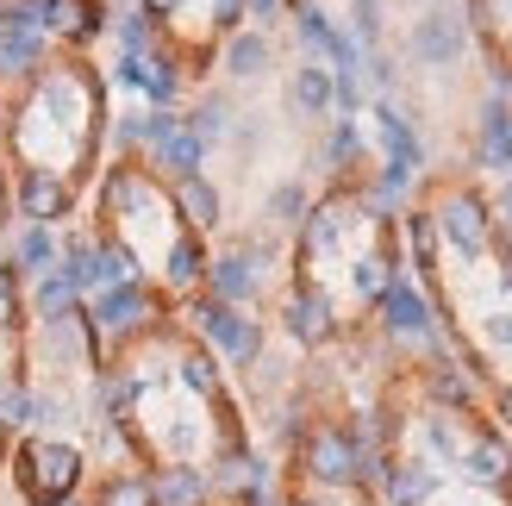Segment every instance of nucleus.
Segmentation results:
<instances>
[{
  "mask_svg": "<svg viewBox=\"0 0 512 506\" xmlns=\"http://www.w3.org/2000/svg\"><path fill=\"white\" fill-rule=\"evenodd\" d=\"M175 382H182L194 400H225V363L207 344H182L175 350Z\"/></svg>",
  "mask_w": 512,
  "mask_h": 506,
  "instance_id": "22",
  "label": "nucleus"
},
{
  "mask_svg": "<svg viewBox=\"0 0 512 506\" xmlns=\"http://www.w3.org/2000/svg\"><path fill=\"white\" fill-rule=\"evenodd\" d=\"M369 119H375V144H381V163L394 169H425V138L406 107H394V100H369Z\"/></svg>",
  "mask_w": 512,
  "mask_h": 506,
  "instance_id": "11",
  "label": "nucleus"
},
{
  "mask_svg": "<svg viewBox=\"0 0 512 506\" xmlns=\"http://www.w3.org/2000/svg\"><path fill=\"white\" fill-rule=\"evenodd\" d=\"M207 294L225 300V307H250V300L263 294V269L232 244V250H219V257L207 263Z\"/></svg>",
  "mask_w": 512,
  "mask_h": 506,
  "instance_id": "17",
  "label": "nucleus"
},
{
  "mask_svg": "<svg viewBox=\"0 0 512 506\" xmlns=\"http://www.w3.org/2000/svg\"><path fill=\"white\" fill-rule=\"evenodd\" d=\"M63 506H88V500H63Z\"/></svg>",
  "mask_w": 512,
  "mask_h": 506,
  "instance_id": "48",
  "label": "nucleus"
},
{
  "mask_svg": "<svg viewBox=\"0 0 512 506\" xmlns=\"http://www.w3.org/2000/svg\"><path fill=\"white\" fill-rule=\"evenodd\" d=\"M38 357L44 363H57V369H75V363H94L100 369V344H94V325H88V313L75 307V313H63V319H44V332H38Z\"/></svg>",
  "mask_w": 512,
  "mask_h": 506,
  "instance_id": "12",
  "label": "nucleus"
},
{
  "mask_svg": "<svg viewBox=\"0 0 512 506\" xmlns=\"http://www.w3.org/2000/svg\"><path fill=\"white\" fill-rule=\"evenodd\" d=\"M431 219H438V238H444L463 263H481V257L494 250V207H488L475 188H450L438 207H431Z\"/></svg>",
  "mask_w": 512,
  "mask_h": 506,
  "instance_id": "5",
  "label": "nucleus"
},
{
  "mask_svg": "<svg viewBox=\"0 0 512 506\" xmlns=\"http://www.w3.org/2000/svg\"><path fill=\"white\" fill-rule=\"evenodd\" d=\"M481 338H488L494 350H512V313H488V325H481Z\"/></svg>",
  "mask_w": 512,
  "mask_h": 506,
  "instance_id": "42",
  "label": "nucleus"
},
{
  "mask_svg": "<svg viewBox=\"0 0 512 506\" xmlns=\"http://www.w3.org/2000/svg\"><path fill=\"white\" fill-rule=\"evenodd\" d=\"M288 506H338L331 494H306V500H288Z\"/></svg>",
  "mask_w": 512,
  "mask_h": 506,
  "instance_id": "47",
  "label": "nucleus"
},
{
  "mask_svg": "<svg viewBox=\"0 0 512 506\" xmlns=\"http://www.w3.org/2000/svg\"><path fill=\"white\" fill-rule=\"evenodd\" d=\"M144 125H150V107L119 113V119H113V144H119V150H144Z\"/></svg>",
  "mask_w": 512,
  "mask_h": 506,
  "instance_id": "40",
  "label": "nucleus"
},
{
  "mask_svg": "<svg viewBox=\"0 0 512 506\" xmlns=\"http://www.w3.org/2000/svg\"><path fill=\"white\" fill-rule=\"evenodd\" d=\"M494 413H500V425L512 432V382H500V394H494Z\"/></svg>",
  "mask_w": 512,
  "mask_h": 506,
  "instance_id": "46",
  "label": "nucleus"
},
{
  "mask_svg": "<svg viewBox=\"0 0 512 506\" xmlns=\"http://www.w3.org/2000/svg\"><path fill=\"white\" fill-rule=\"evenodd\" d=\"M150 494H157V506H207V500H213L207 469H194V463H163V469H150Z\"/></svg>",
  "mask_w": 512,
  "mask_h": 506,
  "instance_id": "23",
  "label": "nucleus"
},
{
  "mask_svg": "<svg viewBox=\"0 0 512 506\" xmlns=\"http://www.w3.org/2000/svg\"><path fill=\"white\" fill-rule=\"evenodd\" d=\"M438 488H444V469H431L425 457H413V463H388V475H381V500H388V506H431V500H438Z\"/></svg>",
  "mask_w": 512,
  "mask_h": 506,
  "instance_id": "18",
  "label": "nucleus"
},
{
  "mask_svg": "<svg viewBox=\"0 0 512 506\" xmlns=\"http://www.w3.org/2000/svg\"><path fill=\"white\" fill-rule=\"evenodd\" d=\"M281 332H288L300 350H325L338 338V307H331V294L319 282H294L281 294Z\"/></svg>",
  "mask_w": 512,
  "mask_h": 506,
  "instance_id": "9",
  "label": "nucleus"
},
{
  "mask_svg": "<svg viewBox=\"0 0 512 506\" xmlns=\"http://www.w3.org/2000/svg\"><path fill=\"white\" fill-rule=\"evenodd\" d=\"M44 32L69 38V44H88V38L107 32V7H100V0H44Z\"/></svg>",
  "mask_w": 512,
  "mask_h": 506,
  "instance_id": "19",
  "label": "nucleus"
},
{
  "mask_svg": "<svg viewBox=\"0 0 512 506\" xmlns=\"http://www.w3.org/2000/svg\"><path fill=\"white\" fill-rule=\"evenodd\" d=\"M288 7H294V0H250V19H263V25H269V19H281Z\"/></svg>",
  "mask_w": 512,
  "mask_h": 506,
  "instance_id": "45",
  "label": "nucleus"
},
{
  "mask_svg": "<svg viewBox=\"0 0 512 506\" xmlns=\"http://www.w3.org/2000/svg\"><path fill=\"white\" fill-rule=\"evenodd\" d=\"M288 107L300 113V119H331V69L325 63H294V75H288Z\"/></svg>",
  "mask_w": 512,
  "mask_h": 506,
  "instance_id": "26",
  "label": "nucleus"
},
{
  "mask_svg": "<svg viewBox=\"0 0 512 506\" xmlns=\"http://www.w3.org/2000/svg\"><path fill=\"white\" fill-rule=\"evenodd\" d=\"M456 469H463L469 488H488V494H506L512 500V450H506V438L475 432L463 444V457H456Z\"/></svg>",
  "mask_w": 512,
  "mask_h": 506,
  "instance_id": "13",
  "label": "nucleus"
},
{
  "mask_svg": "<svg viewBox=\"0 0 512 506\" xmlns=\"http://www.w3.org/2000/svg\"><path fill=\"white\" fill-rule=\"evenodd\" d=\"M138 13H144L150 25H169L175 13H182V0H138Z\"/></svg>",
  "mask_w": 512,
  "mask_h": 506,
  "instance_id": "44",
  "label": "nucleus"
},
{
  "mask_svg": "<svg viewBox=\"0 0 512 506\" xmlns=\"http://www.w3.org/2000/svg\"><path fill=\"white\" fill-rule=\"evenodd\" d=\"M100 288H119V282H144L138 275V250L119 244V238H100V269H94Z\"/></svg>",
  "mask_w": 512,
  "mask_h": 506,
  "instance_id": "35",
  "label": "nucleus"
},
{
  "mask_svg": "<svg viewBox=\"0 0 512 506\" xmlns=\"http://www.w3.org/2000/svg\"><path fill=\"white\" fill-rule=\"evenodd\" d=\"M82 313H88V325H94L100 357H107L113 344H132V338H144V332H157L163 294L150 288V282H119V288H100Z\"/></svg>",
  "mask_w": 512,
  "mask_h": 506,
  "instance_id": "2",
  "label": "nucleus"
},
{
  "mask_svg": "<svg viewBox=\"0 0 512 506\" xmlns=\"http://www.w3.org/2000/svg\"><path fill=\"white\" fill-rule=\"evenodd\" d=\"M306 207H313V194H306L300 182H275V188H269V200H263V219L275 225V232H300Z\"/></svg>",
  "mask_w": 512,
  "mask_h": 506,
  "instance_id": "33",
  "label": "nucleus"
},
{
  "mask_svg": "<svg viewBox=\"0 0 512 506\" xmlns=\"http://www.w3.org/2000/svg\"><path fill=\"white\" fill-rule=\"evenodd\" d=\"M381 32H388V19H381V0H350V38L356 50H381Z\"/></svg>",
  "mask_w": 512,
  "mask_h": 506,
  "instance_id": "38",
  "label": "nucleus"
},
{
  "mask_svg": "<svg viewBox=\"0 0 512 506\" xmlns=\"http://www.w3.org/2000/svg\"><path fill=\"white\" fill-rule=\"evenodd\" d=\"M363 150H369V138H363V125H356V119H325V150H319V163H325L331 175H350L356 163H363Z\"/></svg>",
  "mask_w": 512,
  "mask_h": 506,
  "instance_id": "28",
  "label": "nucleus"
},
{
  "mask_svg": "<svg viewBox=\"0 0 512 506\" xmlns=\"http://www.w3.org/2000/svg\"><path fill=\"white\" fill-rule=\"evenodd\" d=\"M113 82H119V88H138V94H144V57H119V63H113Z\"/></svg>",
  "mask_w": 512,
  "mask_h": 506,
  "instance_id": "43",
  "label": "nucleus"
},
{
  "mask_svg": "<svg viewBox=\"0 0 512 506\" xmlns=\"http://www.w3.org/2000/svg\"><path fill=\"white\" fill-rule=\"evenodd\" d=\"M300 469H306V482H313L319 494L331 488H356V432H350V419L338 425H313V432L300 438Z\"/></svg>",
  "mask_w": 512,
  "mask_h": 506,
  "instance_id": "6",
  "label": "nucleus"
},
{
  "mask_svg": "<svg viewBox=\"0 0 512 506\" xmlns=\"http://www.w3.org/2000/svg\"><path fill=\"white\" fill-rule=\"evenodd\" d=\"M169 207H175V219H182V232H194V238H207V232L225 225V200H219V188L207 182V175L169 182Z\"/></svg>",
  "mask_w": 512,
  "mask_h": 506,
  "instance_id": "14",
  "label": "nucleus"
},
{
  "mask_svg": "<svg viewBox=\"0 0 512 506\" xmlns=\"http://www.w3.org/2000/svg\"><path fill=\"white\" fill-rule=\"evenodd\" d=\"M82 475H88V450L69 444V438H19L13 444V488L25 506H63L82 494Z\"/></svg>",
  "mask_w": 512,
  "mask_h": 506,
  "instance_id": "1",
  "label": "nucleus"
},
{
  "mask_svg": "<svg viewBox=\"0 0 512 506\" xmlns=\"http://www.w3.org/2000/svg\"><path fill=\"white\" fill-rule=\"evenodd\" d=\"M269 63H275V44H269L263 25H244V32H232L219 50V69L232 75V82H256V75H269Z\"/></svg>",
  "mask_w": 512,
  "mask_h": 506,
  "instance_id": "20",
  "label": "nucleus"
},
{
  "mask_svg": "<svg viewBox=\"0 0 512 506\" xmlns=\"http://www.w3.org/2000/svg\"><path fill=\"white\" fill-rule=\"evenodd\" d=\"M425 7H444V0H425Z\"/></svg>",
  "mask_w": 512,
  "mask_h": 506,
  "instance_id": "49",
  "label": "nucleus"
},
{
  "mask_svg": "<svg viewBox=\"0 0 512 506\" xmlns=\"http://www.w3.org/2000/svg\"><path fill=\"white\" fill-rule=\"evenodd\" d=\"M0 13H7V0H0Z\"/></svg>",
  "mask_w": 512,
  "mask_h": 506,
  "instance_id": "50",
  "label": "nucleus"
},
{
  "mask_svg": "<svg viewBox=\"0 0 512 506\" xmlns=\"http://www.w3.org/2000/svg\"><path fill=\"white\" fill-rule=\"evenodd\" d=\"M75 307H82V294H75V282H69L63 269H50V275H38V282H32V313H38V325L44 319H63Z\"/></svg>",
  "mask_w": 512,
  "mask_h": 506,
  "instance_id": "32",
  "label": "nucleus"
},
{
  "mask_svg": "<svg viewBox=\"0 0 512 506\" xmlns=\"http://www.w3.org/2000/svg\"><path fill=\"white\" fill-rule=\"evenodd\" d=\"M182 125L213 150V144H225V138L238 132V113H232V100H225V94H200V100H194V113H182Z\"/></svg>",
  "mask_w": 512,
  "mask_h": 506,
  "instance_id": "27",
  "label": "nucleus"
},
{
  "mask_svg": "<svg viewBox=\"0 0 512 506\" xmlns=\"http://www.w3.org/2000/svg\"><path fill=\"white\" fill-rule=\"evenodd\" d=\"M207 244H200L194 232H175L169 238V250H163V282L175 288V294H194V288H207Z\"/></svg>",
  "mask_w": 512,
  "mask_h": 506,
  "instance_id": "21",
  "label": "nucleus"
},
{
  "mask_svg": "<svg viewBox=\"0 0 512 506\" xmlns=\"http://www.w3.org/2000/svg\"><path fill=\"white\" fill-rule=\"evenodd\" d=\"M400 232H406V269H425V282H431V263H438V219H431V207H413V213H400Z\"/></svg>",
  "mask_w": 512,
  "mask_h": 506,
  "instance_id": "31",
  "label": "nucleus"
},
{
  "mask_svg": "<svg viewBox=\"0 0 512 506\" xmlns=\"http://www.w3.org/2000/svg\"><path fill=\"white\" fill-rule=\"evenodd\" d=\"M94 506H157V494H150V475L144 469H113L107 482H100Z\"/></svg>",
  "mask_w": 512,
  "mask_h": 506,
  "instance_id": "34",
  "label": "nucleus"
},
{
  "mask_svg": "<svg viewBox=\"0 0 512 506\" xmlns=\"http://www.w3.org/2000/svg\"><path fill=\"white\" fill-rule=\"evenodd\" d=\"M375 325H381V338H400V344H425L431 357L438 350H450L438 338V307H431V294L413 282V275H394L388 294L375 300Z\"/></svg>",
  "mask_w": 512,
  "mask_h": 506,
  "instance_id": "4",
  "label": "nucleus"
},
{
  "mask_svg": "<svg viewBox=\"0 0 512 506\" xmlns=\"http://www.w3.org/2000/svg\"><path fill=\"white\" fill-rule=\"evenodd\" d=\"M394 57H388V50H369V57H363V88L375 94V100H388V88H394Z\"/></svg>",
  "mask_w": 512,
  "mask_h": 506,
  "instance_id": "39",
  "label": "nucleus"
},
{
  "mask_svg": "<svg viewBox=\"0 0 512 506\" xmlns=\"http://www.w3.org/2000/svg\"><path fill=\"white\" fill-rule=\"evenodd\" d=\"M188 325L200 332V344H207L225 369H250L256 357H263V325H256L244 307H225V300H213V294H194L188 300Z\"/></svg>",
  "mask_w": 512,
  "mask_h": 506,
  "instance_id": "3",
  "label": "nucleus"
},
{
  "mask_svg": "<svg viewBox=\"0 0 512 506\" xmlns=\"http://www.w3.org/2000/svg\"><path fill=\"white\" fill-rule=\"evenodd\" d=\"M406 57L419 69H456L469 57V19L450 13V7H425L406 32Z\"/></svg>",
  "mask_w": 512,
  "mask_h": 506,
  "instance_id": "7",
  "label": "nucleus"
},
{
  "mask_svg": "<svg viewBox=\"0 0 512 506\" xmlns=\"http://www.w3.org/2000/svg\"><path fill=\"white\" fill-rule=\"evenodd\" d=\"M475 169L512 175V107L494 94L475 107Z\"/></svg>",
  "mask_w": 512,
  "mask_h": 506,
  "instance_id": "16",
  "label": "nucleus"
},
{
  "mask_svg": "<svg viewBox=\"0 0 512 506\" xmlns=\"http://www.w3.org/2000/svg\"><path fill=\"white\" fill-rule=\"evenodd\" d=\"M150 163H157L163 182H182V175H207V144H200L188 125H175V132L150 150Z\"/></svg>",
  "mask_w": 512,
  "mask_h": 506,
  "instance_id": "25",
  "label": "nucleus"
},
{
  "mask_svg": "<svg viewBox=\"0 0 512 506\" xmlns=\"http://www.w3.org/2000/svg\"><path fill=\"white\" fill-rule=\"evenodd\" d=\"M144 100L157 113H175V100H182V63L169 50H150L144 57Z\"/></svg>",
  "mask_w": 512,
  "mask_h": 506,
  "instance_id": "30",
  "label": "nucleus"
},
{
  "mask_svg": "<svg viewBox=\"0 0 512 506\" xmlns=\"http://www.w3.org/2000/svg\"><path fill=\"white\" fill-rule=\"evenodd\" d=\"M13 213H19L25 225H50V232H57V219L75 213V188H69V175L19 169V175H13Z\"/></svg>",
  "mask_w": 512,
  "mask_h": 506,
  "instance_id": "10",
  "label": "nucleus"
},
{
  "mask_svg": "<svg viewBox=\"0 0 512 506\" xmlns=\"http://www.w3.org/2000/svg\"><path fill=\"white\" fill-rule=\"evenodd\" d=\"M244 19H250V0H213V25H219V38L244 32Z\"/></svg>",
  "mask_w": 512,
  "mask_h": 506,
  "instance_id": "41",
  "label": "nucleus"
},
{
  "mask_svg": "<svg viewBox=\"0 0 512 506\" xmlns=\"http://www.w3.org/2000/svg\"><path fill=\"white\" fill-rule=\"evenodd\" d=\"M19 319H25V282H19V269H13V263H0V350L13 344Z\"/></svg>",
  "mask_w": 512,
  "mask_h": 506,
  "instance_id": "37",
  "label": "nucleus"
},
{
  "mask_svg": "<svg viewBox=\"0 0 512 506\" xmlns=\"http://www.w3.org/2000/svg\"><path fill=\"white\" fill-rule=\"evenodd\" d=\"M157 32H163V25H150V19H144L138 7L113 19V38H119V57H150V50H157Z\"/></svg>",
  "mask_w": 512,
  "mask_h": 506,
  "instance_id": "36",
  "label": "nucleus"
},
{
  "mask_svg": "<svg viewBox=\"0 0 512 506\" xmlns=\"http://www.w3.org/2000/svg\"><path fill=\"white\" fill-rule=\"evenodd\" d=\"M419 444H425V463H431V469H438V463L450 469L456 457H463L469 438H463V425H456V413H438V407H431V413L419 419Z\"/></svg>",
  "mask_w": 512,
  "mask_h": 506,
  "instance_id": "29",
  "label": "nucleus"
},
{
  "mask_svg": "<svg viewBox=\"0 0 512 506\" xmlns=\"http://www.w3.org/2000/svg\"><path fill=\"white\" fill-rule=\"evenodd\" d=\"M63 257V238L50 232V225H19V238H13V269H19V282H38V275H50Z\"/></svg>",
  "mask_w": 512,
  "mask_h": 506,
  "instance_id": "24",
  "label": "nucleus"
},
{
  "mask_svg": "<svg viewBox=\"0 0 512 506\" xmlns=\"http://www.w3.org/2000/svg\"><path fill=\"white\" fill-rule=\"evenodd\" d=\"M419 382H425V400H431V407H438V413H456V419H463V413H475V375L463 369V363H456L450 357V350H438V357H431L425 363V375H419Z\"/></svg>",
  "mask_w": 512,
  "mask_h": 506,
  "instance_id": "15",
  "label": "nucleus"
},
{
  "mask_svg": "<svg viewBox=\"0 0 512 506\" xmlns=\"http://www.w3.org/2000/svg\"><path fill=\"white\" fill-rule=\"evenodd\" d=\"M356 225H363V207H356V194H325V200H313V207H306V219H300V257L306 263H319V257H338L344 250V238L356 232Z\"/></svg>",
  "mask_w": 512,
  "mask_h": 506,
  "instance_id": "8",
  "label": "nucleus"
}]
</instances>
